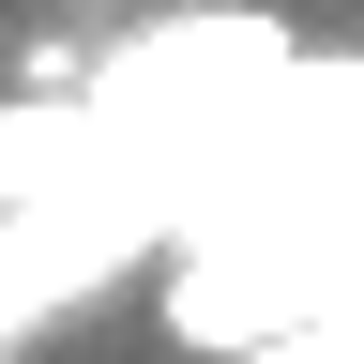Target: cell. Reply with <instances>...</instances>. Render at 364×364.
<instances>
[{
	"mask_svg": "<svg viewBox=\"0 0 364 364\" xmlns=\"http://www.w3.org/2000/svg\"><path fill=\"white\" fill-rule=\"evenodd\" d=\"M107 152V136H91V91H16V107H0V198H31V182H61V167H91Z\"/></svg>",
	"mask_w": 364,
	"mask_h": 364,
	"instance_id": "cell-1",
	"label": "cell"
},
{
	"mask_svg": "<svg viewBox=\"0 0 364 364\" xmlns=\"http://www.w3.org/2000/svg\"><path fill=\"white\" fill-rule=\"evenodd\" d=\"M0 364H16V334H0Z\"/></svg>",
	"mask_w": 364,
	"mask_h": 364,
	"instance_id": "cell-2",
	"label": "cell"
}]
</instances>
